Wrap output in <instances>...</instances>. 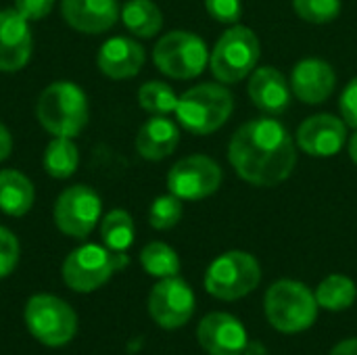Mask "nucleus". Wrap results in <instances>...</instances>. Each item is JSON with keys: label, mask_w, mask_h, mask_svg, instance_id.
<instances>
[{"label": "nucleus", "mask_w": 357, "mask_h": 355, "mask_svg": "<svg viewBox=\"0 0 357 355\" xmlns=\"http://www.w3.org/2000/svg\"><path fill=\"white\" fill-rule=\"evenodd\" d=\"M228 161L243 182L274 188L291 178L297 165V142L280 119L272 115L255 117L232 134Z\"/></svg>", "instance_id": "obj_1"}, {"label": "nucleus", "mask_w": 357, "mask_h": 355, "mask_svg": "<svg viewBox=\"0 0 357 355\" xmlns=\"http://www.w3.org/2000/svg\"><path fill=\"white\" fill-rule=\"evenodd\" d=\"M36 117L48 134L75 138L90 119L86 92L69 80L52 82L38 96Z\"/></svg>", "instance_id": "obj_2"}, {"label": "nucleus", "mask_w": 357, "mask_h": 355, "mask_svg": "<svg viewBox=\"0 0 357 355\" xmlns=\"http://www.w3.org/2000/svg\"><path fill=\"white\" fill-rule=\"evenodd\" d=\"M234 113V96L222 82H203L188 88L176 107L178 123L195 134L209 136L218 132Z\"/></svg>", "instance_id": "obj_3"}, {"label": "nucleus", "mask_w": 357, "mask_h": 355, "mask_svg": "<svg viewBox=\"0 0 357 355\" xmlns=\"http://www.w3.org/2000/svg\"><path fill=\"white\" fill-rule=\"evenodd\" d=\"M316 293L299 280H276L264 299L268 322L282 335H299L314 326L318 318Z\"/></svg>", "instance_id": "obj_4"}, {"label": "nucleus", "mask_w": 357, "mask_h": 355, "mask_svg": "<svg viewBox=\"0 0 357 355\" xmlns=\"http://www.w3.org/2000/svg\"><path fill=\"white\" fill-rule=\"evenodd\" d=\"M261 44L257 33L243 25H230L209 50V69L226 86L247 80L259 63Z\"/></svg>", "instance_id": "obj_5"}, {"label": "nucleus", "mask_w": 357, "mask_h": 355, "mask_svg": "<svg viewBox=\"0 0 357 355\" xmlns=\"http://www.w3.org/2000/svg\"><path fill=\"white\" fill-rule=\"evenodd\" d=\"M128 266V255L107 249L105 245H82L73 249L61 268L63 282L75 293H92L109 282L113 272Z\"/></svg>", "instance_id": "obj_6"}, {"label": "nucleus", "mask_w": 357, "mask_h": 355, "mask_svg": "<svg viewBox=\"0 0 357 355\" xmlns=\"http://www.w3.org/2000/svg\"><path fill=\"white\" fill-rule=\"evenodd\" d=\"M153 63L172 80H195L209 65V48L199 33L174 29L157 40Z\"/></svg>", "instance_id": "obj_7"}, {"label": "nucleus", "mask_w": 357, "mask_h": 355, "mask_svg": "<svg viewBox=\"0 0 357 355\" xmlns=\"http://www.w3.org/2000/svg\"><path fill=\"white\" fill-rule=\"evenodd\" d=\"M261 282V266L247 251H226L205 272V291L222 301H238Z\"/></svg>", "instance_id": "obj_8"}, {"label": "nucleus", "mask_w": 357, "mask_h": 355, "mask_svg": "<svg viewBox=\"0 0 357 355\" xmlns=\"http://www.w3.org/2000/svg\"><path fill=\"white\" fill-rule=\"evenodd\" d=\"M29 335L46 347H63L77 333V316L73 308L48 293H38L27 299L23 310Z\"/></svg>", "instance_id": "obj_9"}, {"label": "nucleus", "mask_w": 357, "mask_h": 355, "mask_svg": "<svg viewBox=\"0 0 357 355\" xmlns=\"http://www.w3.org/2000/svg\"><path fill=\"white\" fill-rule=\"evenodd\" d=\"M222 182V165L207 155H188L178 159L165 178L167 190L182 201H203L215 195Z\"/></svg>", "instance_id": "obj_10"}, {"label": "nucleus", "mask_w": 357, "mask_h": 355, "mask_svg": "<svg viewBox=\"0 0 357 355\" xmlns=\"http://www.w3.org/2000/svg\"><path fill=\"white\" fill-rule=\"evenodd\" d=\"M100 216L102 201L88 184H73L61 190L52 209L59 232L71 239H86L98 226Z\"/></svg>", "instance_id": "obj_11"}, {"label": "nucleus", "mask_w": 357, "mask_h": 355, "mask_svg": "<svg viewBox=\"0 0 357 355\" xmlns=\"http://www.w3.org/2000/svg\"><path fill=\"white\" fill-rule=\"evenodd\" d=\"M195 293L180 276L159 278L149 295V314L165 331L182 328L195 314Z\"/></svg>", "instance_id": "obj_12"}, {"label": "nucleus", "mask_w": 357, "mask_h": 355, "mask_svg": "<svg viewBox=\"0 0 357 355\" xmlns=\"http://www.w3.org/2000/svg\"><path fill=\"white\" fill-rule=\"evenodd\" d=\"M347 128L349 126L343 121V117L333 113H316L299 123L295 132L297 149L318 159L335 157L347 144Z\"/></svg>", "instance_id": "obj_13"}, {"label": "nucleus", "mask_w": 357, "mask_h": 355, "mask_svg": "<svg viewBox=\"0 0 357 355\" xmlns=\"http://www.w3.org/2000/svg\"><path fill=\"white\" fill-rule=\"evenodd\" d=\"M33 50V36L29 21L13 6L0 10V71H21Z\"/></svg>", "instance_id": "obj_14"}, {"label": "nucleus", "mask_w": 357, "mask_h": 355, "mask_svg": "<svg viewBox=\"0 0 357 355\" xmlns=\"http://www.w3.org/2000/svg\"><path fill=\"white\" fill-rule=\"evenodd\" d=\"M293 96L303 105H322L328 100L337 88V71L333 65L318 56H307L295 63L291 71Z\"/></svg>", "instance_id": "obj_15"}, {"label": "nucleus", "mask_w": 357, "mask_h": 355, "mask_svg": "<svg viewBox=\"0 0 357 355\" xmlns=\"http://www.w3.org/2000/svg\"><path fill=\"white\" fill-rule=\"evenodd\" d=\"M199 345L209 355H243L249 343L241 320L224 312L207 314L197 328Z\"/></svg>", "instance_id": "obj_16"}, {"label": "nucleus", "mask_w": 357, "mask_h": 355, "mask_svg": "<svg viewBox=\"0 0 357 355\" xmlns=\"http://www.w3.org/2000/svg\"><path fill=\"white\" fill-rule=\"evenodd\" d=\"M247 94L264 115H272V117L282 115L293 100L291 82L280 69L270 65L253 69V73L249 75Z\"/></svg>", "instance_id": "obj_17"}, {"label": "nucleus", "mask_w": 357, "mask_h": 355, "mask_svg": "<svg viewBox=\"0 0 357 355\" xmlns=\"http://www.w3.org/2000/svg\"><path fill=\"white\" fill-rule=\"evenodd\" d=\"M146 61L144 46L128 36H113L102 42L96 54V65L102 75L111 80L136 77Z\"/></svg>", "instance_id": "obj_18"}, {"label": "nucleus", "mask_w": 357, "mask_h": 355, "mask_svg": "<svg viewBox=\"0 0 357 355\" xmlns=\"http://www.w3.org/2000/svg\"><path fill=\"white\" fill-rule=\"evenodd\" d=\"M117 0H61V15L82 33H105L119 19Z\"/></svg>", "instance_id": "obj_19"}, {"label": "nucleus", "mask_w": 357, "mask_h": 355, "mask_svg": "<svg viewBox=\"0 0 357 355\" xmlns=\"http://www.w3.org/2000/svg\"><path fill=\"white\" fill-rule=\"evenodd\" d=\"M136 153L146 161L167 159L180 144V126L167 115H151L136 134Z\"/></svg>", "instance_id": "obj_20"}, {"label": "nucleus", "mask_w": 357, "mask_h": 355, "mask_svg": "<svg viewBox=\"0 0 357 355\" xmlns=\"http://www.w3.org/2000/svg\"><path fill=\"white\" fill-rule=\"evenodd\" d=\"M36 201L33 182L19 169H0V211L10 218L29 213Z\"/></svg>", "instance_id": "obj_21"}, {"label": "nucleus", "mask_w": 357, "mask_h": 355, "mask_svg": "<svg viewBox=\"0 0 357 355\" xmlns=\"http://www.w3.org/2000/svg\"><path fill=\"white\" fill-rule=\"evenodd\" d=\"M119 19L132 36L142 40L155 38L163 27V13L153 0H128Z\"/></svg>", "instance_id": "obj_22"}, {"label": "nucleus", "mask_w": 357, "mask_h": 355, "mask_svg": "<svg viewBox=\"0 0 357 355\" xmlns=\"http://www.w3.org/2000/svg\"><path fill=\"white\" fill-rule=\"evenodd\" d=\"M42 165H44V172L48 176H52L54 180L71 178L79 165V151H77V144L73 142V138L54 136L44 149Z\"/></svg>", "instance_id": "obj_23"}, {"label": "nucleus", "mask_w": 357, "mask_h": 355, "mask_svg": "<svg viewBox=\"0 0 357 355\" xmlns=\"http://www.w3.org/2000/svg\"><path fill=\"white\" fill-rule=\"evenodd\" d=\"M357 299L356 282L345 274H331L326 276L316 289V301L320 308L328 312H343L349 310Z\"/></svg>", "instance_id": "obj_24"}, {"label": "nucleus", "mask_w": 357, "mask_h": 355, "mask_svg": "<svg viewBox=\"0 0 357 355\" xmlns=\"http://www.w3.org/2000/svg\"><path fill=\"white\" fill-rule=\"evenodd\" d=\"M134 220L126 209H111L100 220V241L107 249L126 253L134 245Z\"/></svg>", "instance_id": "obj_25"}, {"label": "nucleus", "mask_w": 357, "mask_h": 355, "mask_svg": "<svg viewBox=\"0 0 357 355\" xmlns=\"http://www.w3.org/2000/svg\"><path fill=\"white\" fill-rule=\"evenodd\" d=\"M140 266L149 276L155 278H169L180 274L178 253L161 241H153L140 251Z\"/></svg>", "instance_id": "obj_26"}, {"label": "nucleus", "mask_w": 357, "mask_h": 355, "mask_svg": "<svg viewBox=\"0 0 357 355\" xmlns=\"http://www.w3.org/2000/svg\"><path fill=\"white\" fill-rule=\"evenodd\" d=\"M178 98L180 96L176 94V90L169 84L159 82V80L144 82L138 88V105L146 113H151V115H169V113H176Z\"/></svg>", "instance_id": "obj_27"}, {"label": "nucleus", "mask_w": 357, "mask_h": 355, "mask_svg": "<svg viewBox=\"0 0 357 355\" xmlns=\"http://www.w3.org/2000/svg\"><path fill=\"white\" fill-rule=\"evenodd\" d=\"M182 213H184V205H182V199H178L176 195L167 192V195H161L157 197L153 203H151V209H149V224L151 228L155 230H172L174 226H178V222L182 220Z\"/></svg>", "instance_id": "obj_28"}, {"label": "nucleus", "mask_w": 357, "mask_h": 355, "mask_svg": "<svg viewBox=\"0 0 357 355\" xmlns=\"http://www.w3.org/2000/svg\"><path fill=\"white\" fill-rule=\"evenodd\" d=\"M293 10L305 23L326 25L341 15L343 0H293Z\"/></svg>", "instance_id": "obj_29"}, {"label": "nucleus", "mask_w": 357, "mask_h": 355, "mask_svg": "<svg viewBox=\"0 0 357 355\" xmlns=\"http://www.w3.org/2000/svg\"><path fill=\"white\" fill-rule=\"evenodd\" d=\"M17 264H19V241L8 228L0 226V278L10 276Z\"/></svg>", "instance_id": "obj_30"}, {"label": "nucleus", "mask_w": 357, "mask_h": 355, "mask_svg": "<svg viewBox=\"0 0 357 355\" xmlns=\"http://www.w3.org/2000/svg\"><path fill=\"white\" fill-rule=\"evenodd\" d=\"M207 15L224 25H234L243 17V0H205Z\"/></svg>", "instance_id": "obj_31"}, {"label": "nucleus", "mask_w": 357, "mask_h": 355, "mask_svg": "<svg viewBox=\"0 0 357 355\" xmlns=\"http://www.w3.org/2000/svg\"><path fill=\"white\" fill-rule=\"evenodd\" d=\"M339 111H341L343 121L349 128L357 130V75L354 80H349L347 86L343 88L341 98H339Z\"/></svg>", "instance_id": "obj_32"}, {"label": "nucleus", "mask_w": 357, "mask_h": 355, "mask_svg": "<svg viewBox=\"0 0 357 355\" xmlns=\"http://www.w3.org/2000/svg\"><path fill=\"white\" fill-rule=\"evenodd\" d=\"M54 2L56 0H15V8L27 21H40L54 8Z\"/></svg>", "instance_id": "obj_33"}, {"label": "nucleus", "mask_w": 357, "mask_h": 355, "mask_svg": "<svg viewBox=\"0 0 357 355\" xmlns=\"http://www.w3.org/2000/svg\"><path fill=\"white\" fill-rule=\"evenodd\" d=\"M10 153H13V136H10V132L6 130V126L0 121V163H2L4 159H8Z\"/></svg>", "instance_id": "obj_34"}, {"label": "nucleus", "mask_w": 357, "mask_h": 355, "mask_svg": "<svg viewBox=\"0 0 357 355\" xmlns=\"http://www.w3.org/2000/svg\"><path fill=\"white\" fill-rule=\"evenodd\" d=\"M331 355H357V337L341 341L339 345H335Z\"/></svg>", "instance_id": "obj_35"}, {"label": "nucleus", "mask_w": 357, "mask_h": 355, "mask_svg": "<svg viewBox=\"0 0 357 355\" xmlns=\"http://www.w3.org/2000/svg\"><path fill=\"white\" fill-rule=\"evenodd\" d=\"M243 355H268V349H266V345L259 343V341H249Z\"/></svg>", "instance_id": "obj_36"}, {"label": "nucleus", "mask_w": 357, "mask_h": 355, "mask_svg": "<svg viewBox=\"0 0 357 355\" xmlns=\"http://www.w3.org/2000/svg\"><path fill=\"white\" fill-rule=\"evenodd\" d=\"M347 153H349L351 163L357 165V130H354V134L347 138Z\"/></svg>", "instance_id": "obj_37"}]
</instances>
